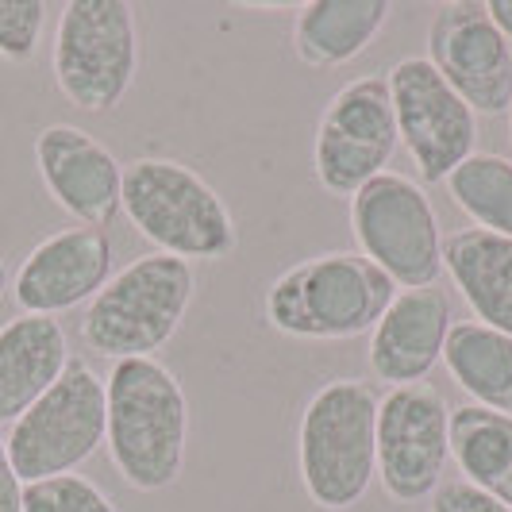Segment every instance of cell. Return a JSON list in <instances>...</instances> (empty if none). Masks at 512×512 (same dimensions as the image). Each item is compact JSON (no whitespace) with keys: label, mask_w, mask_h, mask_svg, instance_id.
I'll use <instances>...</instances> for the list:
<instances>
[{"label":"cell","mask_w":512,"mask_h":512,"mask_svg":"<svg viewBox=\"0 0 512 512\" xmlns=\"http://www.w3.org/2000/svg\"><path fill=\"white\" fill-rule=\"evenodd\" d=\"M104 409V447L116 474L139 493L174 486L189 451V401L178 374L158 359L112 362L104 378Z\"/></svg>","instance_id":"6da1fadb"},{"label":"cell","mask_w":512,"mask_h":512,"mask_svg":"<svg viewBox=\"0 0 512 512\" xmlns=\"http://www.w3.org/2000/svg\"><path fill=\"white\" fill-rule=\"evenodd\" d=\"M297 470L308 501L324 512L355 509L378 478V393L335 378L308 397L297 424Z\"/></svg>","instance_id":"7a4b0ae2"},{"label":"cell","mask_w":512,"mask_h":512,"mask_svg":"<svg viewBox=\"0 0 512 512\" xmlns=\"http://www.w3.org/2000/svg\"><path fill=\"white\" fill-rule=\"evenodd\" d=\"M397 285L359 251H328L282 270L266 289V324L289 339H359L374 332Z\"/></svg>","instance_id":"3957f363"},{"label":"cell","mask_w":512,"mask_h":512,"mask_svg":"<svg viewBox=\"0 0 512 512\" xmlns=\"http://www.w3.org/2000/svg\"><path fill=\"white\" fill-rule=\"evenodd\" d=\"M193 297V262L158 251L143 255L116 270L89 301L81 316V339L101 359H154L181 332Z\"/></svg>","instance_id":"277c9868"},{"label":"cell","mask_w":512,"mask_h":512,"mask_svg":"<svg viewBox=\"0 0 512 512\" xmlns=\"http://www.w3.org/2000/svg\"><path fill=\"white\" fill-rule=\"evenodd\" d=\"M120 212L147 243L158 247V255L220 262L239 247V228L224 197L178 158L128 162Z\"/></svg>","instance_id":"5b68a950"},{"label":"cell","mask_w":512,"mask_h":512,"mask_svg":"<svg viewBox=\"0 0 512 512\" xmlns=\"http://www.w3.org/2000/svg\"><path fill=\"white\" fill-rule=\"evenodd\" d=\"M54 85L81 112H112L139 74L135 8L124 0H70L54 31Z\"/></svg>","instance_id":"8992f818"},{"label":"cell","mask_w":512,"mask_h":512,"mask_svg":"<svg viewBox=\"0 0 512 512\" xmlns=\"http://www.w3.org/2000/svg\"><path fill=\"white\" fill-rule=\"evenodd\" d=\"M104 378L81 359H70L62 378L8 428L4 447L20 482H47L74 474L104 443Z\"/></svg>","instance_id":"52a82bcc"},{"label":"cell","mask_w":512,"mask_h":512,"mask_svg":"<svg viewBox=\"0 0 512 512\" xmlns=\"http://www.w3.org/2000/svg\"><path fill=\"white\" fill-rule=\"evenodd\" d=\"M351 235L393 285L424 289L443 274V231L432 197L412 178L385 170L351 197Z\"/></svg>","instance_id":"ba28073f"},{"label":"cell","mask_w":512,"mask_h":512,"mask_svg":"<svg viewBox=\"0 0 512 512\" xmlns=\"http://www.w3.org/2000/svg\"><path fill=\"white\" fill-rule=\"evenodd\" d=\"M401 147L389 81L382 74L355 77L320 112L312 139L316 181L335 197H355L366 181L389 170Z\"/></svg>","instance_id":"9c48e42d"},{"label":"cell","mask_w":512,"mask_h":512,"mask_svg":"<svg viewBox=\"0 0 512 512\" xmlns=\"http://www.w3.org/2000/svg\"><path fill=\"white\" fill-rule=\"evenodd\" d=\"M451 459V409L432 382L397 385L378 397V482L401 501L416 505L443 486Z\"/></svg>","instance_id":"30bf717a"},{"label":"cell","mask_w":512,"mask_h":512,"mask_svg":"<svg viewBox=\"0 0 512 512\" xmlns=\"http://www.w3.org/2000/svg\"><path fill=\"white\" fill-rule=\"evenodd\" d=\"M389 97L397 116V135L412 154L420 181L439 185L474 154L478 143V116L459 93L439 77V70L409 54L389 70Z\"/></svg>","instance_id":"8fae6325"},{"label":"cell","mask_w":512,"mask_h":512,"mask_svg":"<svg viewBox=\"0 0 512 512\" xmlns=\"http://www.w3.org/2000/svg\"><path fill=\"white\" fill-rule=\"evenodd\" d=\"M439 77L474 108V116H501L512 104V43L493 27L486 4H443L428 27V54Z\"/></svg>","instance_id":"7c38bea8"},{"label":"cell","mask_w":512,"mask_h":512,"mask_svg":"<svg viewBox=\"0 0 512 512\" xmlns=\"http://www.w3.org/2000/svg\"><path fill=\"white\" fill-rule=\"evenodd\" d=\"M35 166L54 197L85 228H108L120 216L124 162L74 124H51L35 135Z\"/></svg>","instance_id":"4fadbf2b"},{"label":"cell","mask_w":512,"mask_h":512,"mask_svg":"<svg viewBox=\"0 0 512 512\" xmlns=\"http://www.w3.org/2000/svg\"><path fill=\"white\" fill-rule=\"evenodd\" d=\"M112 278V239L101 228H62L47 235L20 262L12 278V297L20 312L58 316L89 305Z\"/></svg>","instance_id":"5bb4252c"},{"label":"cell","mask_w":512,"mask_h":512,"mask_svg":"<svg viewBox=\"0 0 512 512\" xmlns=\"http://www.w3.org/2000/svg\"><path fill=\"white\" fill-rule=\"evenodd\" d=\"M451 301L436 285L424 289H397L382 320L370 332V370L378 382L416 385L428 382V374L443 362V343L451 332Z\"/></svg>","instance_id":"9a60e30c"},{"label":"cell","mask_w":512,"mask_h":512,"mask_svg":"<svg viewBox=\"0 0 512 512\" xmlns=\"http://www.w3.org/2000/svg\"><path fill=\"white\" fill-rule=\"evenodd\" d=\"M70 339L54 316L20 312L0 328V424H16L62 370L70 366Z\"/></svg>","instance_id":"2e32d148"},{"label":"cell","mask_w":512,"mask_h":512,"mask_svg":"<svg viewBox=\"0 0 512 512\" xmlns=\"http://www.w3.org/2000/svg\"><path fill=\"white\" fill-rule=\"evenodd\" d=\"M443 270L478 324L512 335V239L486 228H462L443 239Z\"/></svg>","instance_id":"e0dca14e"},{"label":"cell","mask_w":512,"mask_h":512,"mask_svg":"<svg viewBox=\"0 0 512 512\" xmlns=\"http://www.w3.org/2000/svg\"><path fill=\"white\" fill-rule=\"evenodd\" d=\"M385 0H316L297 12L293 51L308 70H335L359 58L389 20Z\"/></svg>","instance_id":"ac0fdd59"},{"label":"cell","mask_w":512,"mask_h":512,"mask_svg":"<svg viewBox=\"0 0 512 512\" xmlns=\"http://www.w3.org/2000/svg\"><path fill=\"white\" fill-rule=\"evenodd\" d=\"M443 366L474 405L512 412V335L478 320H459L443 343Z\"/></svg>","instance_id":"d6986e66"},{"label":"cell","mask_w":512,"mask_h":512,"mask_svg":"<svg viewBox=\"0 0 512 512\" xmlns=\"http://www.w3.org/2000/svg\"><path fill=\"white\" fill-rule=\"evenodd\" d=\"M451 459L478 486L512 509V412L459 405L451 409Z\"/></svg>","instance_id":"ffe728a7"},{"label":"cell","mask_w":512,"mask_h":512,"mask_svg":"<svg viewBox=\"0 0 512 512\" xmlns=\"http://www.w3.org/2000/svg\"><path fill=\"white\" fill-rule=\"evenodd\" d=\"M443 185L478 228L512 239V158L474 151Z\"/></svg>","instance_id":"44dd1931"},{"label":"cell","mask_w":512,"mask_h":512,"mask_svg":"<svg viewBox=\"0 0 512 512\" xmlns=\"http://www.w3.org/2000/svg\"><path fill=\"white\" fill-rule=\"evenodd\" d=\"M24 512H120L97 482L81 474H62L24 486Z\"/></svg>","instance_id":"7402d4cb"},{"label":"cell","mask_w":512,"mask_h":512,"mask_svg":"<svg viewBox=\"0 0 512 512\" xmlns=\"http://www.w3.org/2000/svg\"><path fill=\"white\" fill-rule=\"evenodd\" d=\"M47 12L51 8L43 0H0V58L31 62L47 27Z\"/></svg>","instance_id":"603a6c76"},{"label":"cell","mask_w":512,"mask_h":512,"mask_svg":"<svg viewBox=\"0 0 512 512\" xmlns=\"http://www.w3.org/2000/svg\"><path fill=\"white\" fill-rule=\"evenodd\" d=\"M432 512H512L509 505H501L497 497L482 493L470 482H443L432 493Z\"/></svg>","instance_id":"cb8c5ba5"},{"label":"cell","mask_w":512,"mask_h":512,"mask_svg":"<svg viewBox=\"0 0 512 512\" xmlns=\"http://www.w3.org/2000/svg\"><path fill=\"white\" fill-rule=\"evenodd\" d=\"M0 512H24V482L8 459L4 436H0Z\"/></svg>","instance_id":"d4e9b609"},{"label":"cell","mask_w":512,"mask_h":512,"mask_svg":"<svg viewBox=\"0 0 512 512\" xmlns=\"http://www.w3.org/2000/svg\"><path fill=\"white\" fill-rule=\"evenodd\" d=\"M486 12L489 20H493V27L512 43V0H486Z\"/></svg>","instance_id":"484cf974"},{"label":"cell","mask_w":512,"mask_h":512,"mask_svg":"<svg viewBox=\"0 0 512 512\" xmlns=\"http://www.w3.org/2000/svg\"><path fill=\"white\" fill-rule=\"evenodd\" d=\"M8 289H12V285H8V266H4V258H0V301H4Z\"/></svg>","instance_id":"4316f807"},{"label":"cell","mask_w":512,"mask_h":512,"mask_svg":"<svg viewBox=\"0 0 512 512\" xmlns=\"http://www.w3.org/2000/svg\"><path fill=\"white\" fill-rule=\"evenodd\" d=\"M509 135H512V104H509Z\"/></svg>","instance_id":"83f0119b"}]
</instances>
